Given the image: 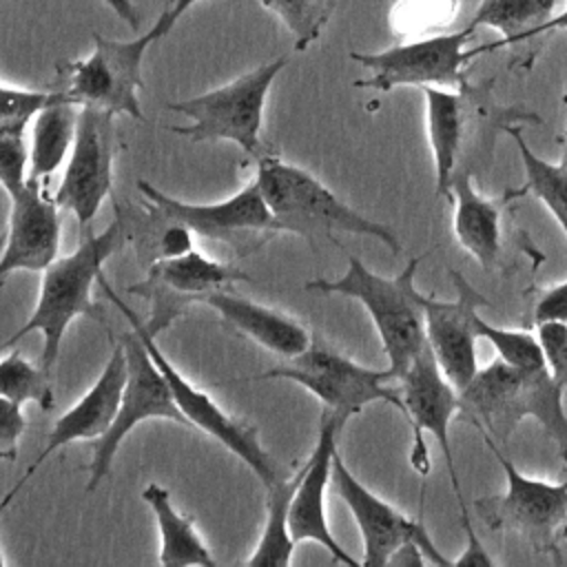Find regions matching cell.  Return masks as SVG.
I'll return each instance as SVG.
<instances>
[{
	"label": "cell",
	"mask_w": 567,
	"mask_h": 567,
	"mask_svg": "<svg viewBox=\"0 0 567 567\" xmlns=\"http://www.w3.org/2000/svg\"><path fill=\"white\" fill-rule=\"evenodd\" d=\"M126 219L117 210L115 219L102 233H82V241L71 255L58 257L42 270L40 295L31 317L18 328L2 348L9 350L27 334H42L40 363L51 374L66 328L78 317L102 321V308L91 299V288L102 275L104 261L117 252L126 239Z\"/></svg>",
	"instance_id": "1"
},
{
	"label": "cell",
	"mask_w": 567,
	"mask_h": 567,
	"mask_svg": "<svg viewBox=\"0 0 567 567\" xmlns=\"http://www.w3.org/2000/svg\"><path fill=\"white\" fill-rule=\"evenodd\" d=\"M565 388L549 368L525 370L501 357L478 368L474 379L458 392V416L489 434L496 443H507L523 419H536L556 441L567 461V412L563 403Z\"/></svg>",
	"instance_id": "2"
},
{
	"label": "cell",
	"mask_w": 567,
	"mask_h": 567,
	"mask_svg": "<svg viewBox=\"0 0 567 567\" xmlns=\"http://www.w3.org/2000/svg\"><path fill=\"white\" fill-rule=\"evenodd\" d=\"M257 162L255 179L275 217L277 233H295L308 239H332L348 233L381 241L392 255H401L396 233L346 204L310 171L266 151Z\"/></svg>",
	"instance_id": "3"
},
{
	"label": "cell",
	"mask_w": 567,
	"mask_h": 567,
	"mask_svg": "<svg viewBox=\"0 0 567 567\" xmlns=\"http://www.w3.org/2000/svg\"><path fill=\"white\" fill-rule=\"evenodd\" d=\"M421 257H412L396 277L372 272L359 257L348 255V268L339 279H312L306 290L357 299L370 315L392 379H401L419 352L427 346L421 290L414 284Z\"/></svg>",
	"instance_id": "4"
},
{
	"label": "cell",
	"mask_w": 567,
	"mask_h": 567,
	"mask_svg": "<svg viewBox=\"0 0 567 567\" xmlns=\"http://www.w3.org/2000/svg\"><path fill=\"white\" fill-rule=\"evenodd\" d=\"M399 381H401L399 390H401V396L405 403V419L412 425V434H414V447L410 454V463L423 478L430 474V452H427V443L423 439V434L430 432L443 452L450 483H452L458 509H461V525L467 536V547L454 560V565H492L489 554L485 551L481 538L476 536V532L472 527L470 512H467V505H465V498L461 492L458 474L454 467V454L450 447V421L461 410L458 390L443 374L430 346H425L419 352V357L412 361V365L403 372V377Z\"/></svg>",
	"instance_id": "5"
},
{
	"label": "cell",
	"mask_w": 567,
	"mask_h": 567,
	"mask_svg": "<svg viewBox=\"0 0 567 567\" xmlns=\"http://www.w3.org/2000/svg\"><path fill=\"white\" fill-rule=\"evenodd\" d=\"M286 64L288 55H279L217 89L166 104L171 111L188 117L186 126H173L171 131L193 142L226 140L252 159H259L268 151L261 142L266 100Z\"/></svg>",
	"instance_id": "6"
},
{
	"label": "cell",
	"mask_w": 567,
	"mask_h": 567,
	"mask_svg": "<svg viewBox=\"0 0 567 567\" xmlns=\"http://www.w3.org/2000/svg\"><path fill=\"white\" fill-rule=\"evenodd\" d=\"M257 379H286L299 383L319 399L323 410H330L343 423L377 401L390 403L405 416L401 390L388 385V381H392L388 368H365L334 350L319 334H312L310 346L301 354L261 372Z\"/></svg>",
	"instance_id": "7"
},
{
	"label": "cell",
	"mask_w": 567,
	"mask_h": 567,
	"mask_svg": "<svg viewBox=\"0 0 567 567\" xmlns=\"http://www.w3.org/2000/svg\"><path fill=\"white\" fill-rule=\"evenodd\" d=\"M97 284L102 286L104 295L109 297V301H113L117 306V310L131 321V326L137 328V332L142 334L146 348L151 350L155 363L159 365V370L164 372V377L168 379L171 392L179 405V410L184 412V416L188 419L190 427L206 432L208 436H213L215 441H219L228 452H233L246 467H250L255 472V476L261 481V485L268 489L272 485H277L281 478H286L288 474L281 470V465L272 458V454L261 445L259 439V427L237 421L235 416L226 414L219 403L204 392L202 388L193 385L159 350L155 334L148 330V326L144 321H140V317L115 295V290L109 286L104 272L100 275Z\"/></svg>",
	"instance_id": "8"
},
{
	"label": "cell",
	"mask_w": 567,
	"mask_h": 567,
	"mask_svg": "<svg viewBox=\"0 0 567 567\" xmlns=\"http://www.w3.org/2000/svg\"><path fill=\"white\" fill-rule=\"evenodd\" d=\"M487 450L503 467L507 487L501 496L476 501L481 520L494 532H516L536 551L560 558L556 532L567 518V481L547 483L525 476L489 434H483Z\"/></svg>",
	"instance_id": "9"
},
{
	"label": "cell",
	"mask_w": 567,
	"mask_h": 567,
	"mask_svg": "<svg viewBox=\"0 0 567 567\" xmlns=\"http://www.w3.org/2000/svg\"><path fill=\"white\" fill-rule=\"evenodd\" d=\"M470 24L452 33H432L388 47L377 53H350V58L370 71V78L357 80V86L392 91L396 86H465V64L483 49L467 51L472 40Z\"/></svg>",
	"instance_id": "10"
},
{
	"label": "cell",
	"mask_w": 567,
	"mask_h": 567,
	"mask_svg": "<svg viewBox=\"0 0 567 567\" xmlns=\"http://www.w3.org/2000/svg\"><path fill=\"white\" fill-rule=\"evenodd\" d=\"M122 346L126 352V383L120 399V410L113 425L93 441V458L89 463L86 492H93L111 472V463L124 443V439L146 419H166L190 427L188 419L179 410L168 379L155 363L151 350L146 348L142 334L133 326L131 332L122 334Z\"/></svg>",
	"instance_id": "11"
},
{
	"label": "cell",
	"mask_w": 567,
	"mask_h": 567,
	"mask_svg": "<svg viewBox=\"0 0 567 567\" xmlns=\"http://www.w3.org/2000/svg\"><path fill=\"white\" fill-rule=\"evenodd\" d=\"M93 51L66 66V93L80 106L106 109L144 122L140 89L146 49L155 42L146 31L133 40H111L93 33Z\"/></svg>",
	"instance_id": "12"
},
{
	"label": "cell",
	"mask_w": 567,
	"mask_h": 567,
	"mask_svg": "<svg viewBox=\"0 0 567 567\" xmlns=\"http://www.w3.org/2000/svg\"><path fill=\"white\" fill-rule=\"evenodd\" d=\"M115 113L97 106H80L78 133L69 164L55 190L60 208L69 210L86 233L113 186Z\"/></svg>",
	"instance_id": "13"
},
{
	"label": "cell",
	"mask_w": 567,
	"mask_h": 567,
	"mask_svg": "<svg viewBox=\"0 0 567 567\" xmlns=\"http://www.w3.org/2000/svg\"><path fill=\"white\" fill-rule=\"evenodd\" d=\"M334 492L341 496V501L348 505L363 540V567H385L390 556L408 540H416L425 554L427 560L434 565H454V560H447L430 538L421 516L410 518L381 496H377L372 489H368L343 463L339 450L332 461V478H330Z\"/></svg>",
	"instance_id": "14"
},
{
	"label": "cell",
	"mask_w": 567,
	"mask_h": 567,
	"mask_svg": "<svg viewBox=\"0 0 567 567\" xmlns=\"http://www.w3.org/2000/svg\"><path fill=\"white\" fill-rule=\"evenodd\" d=\"M137 190L148 202V208L159 217L182 221L195 235L226 241L235 248L246 246V241L255 248L257 241H250L257 235L277 233L275 217L261 195L257 179L248 182L241 190L230 195L228 199L215 204H188L162 193L151 182L140 179Z\"/></svg>",
	"instance_id": "15"
},
{
	"label": "cell",
	"mask_w": 567,
	"mask_h": 567,
	"mask_svg": "<svg viewBox=\"0 0 567 567\" xmlns=\"http://www.w3.org/2000/svg\"><path fill=\"white\" fill-rule=\"evenodd\" d=\"M248 279L250 275L237 266L190 248L177 257L155 259L146 268V279L128 286V292L153 299V317L146 326L157 337L182 312L184 303L202 301L213 290Z\"/></svg>",
	"instance_id": "16"
},
{
	"label": "cell",
	"mask_w": 567,
	"mask_h": 567,
	"mask_svg": "<svg viewBox=\"0 0 567 567\" xmlns=\"http://www.w3.org/2000/svg\"><path fill=\"white\" fill-rule=\"evenodd\" d=\"M456 297L452 301L436 299L434 295L421 292V306L425 315V337L434 352L443 374L461 392L478 372L476 361V328L474 317L487 299L461 275L450 270Z\"/></svg>",
	"instance_id": "17"
},
{
	"label": "cell",
	"mask_w": 567,
	"mask_h": 567,
	"mask_svg": "<svg viewBox=\"0 0 567 567\" xmlns=\"http://www.w3.org/2000/svg\"><path fill=\"white\" fill-rule=\"evenodd\" d=\"M126 374H128L126 352L120 341V343H115V348H113L104 370L95 379V383L53 423L42 452L29 463L24 474L16 481V485L2 498V503H0L2 509L18 496V492L31 481V476L40 470V465L49 456H53L58 450H62L75 441H97L113 425L117 410H120V399H122V390L126 383Z\"/></svg>",
	"instance_id": "18"
},
{
	"label": "cell",
	"mask_w": 567,
	"mask_h": 567,
	"mask_svg": "<svg viewBox=\"0 0 567 567\" xmlns=\"http://www.w3.org/2000/svg\"><path fill=\"white\" fill-rule=\"evenodd\" d=\"M47 182L27 179L9 190V230L0 259V279L16 270L42 272L58 259L60 250V204L44 188Z\"/></svg>",
	"instance_id": "19"
},
{
	"label": "cell",
	"mask_w": 567,
	"mask_h": 567,
	"mask_svg": "<svg viewBox=\"0 0 567 567\" xmlns=\"http://www.w3.org/2000/svg\"><path fill=\"white\" fill-rule=\"evenodd\" d=\"M343 421L332 414L330 410H321L319 414V434L317 445L308 461L301 467V481L295 489L290 512H288V527L292 540L319 543L334 563H343L357 567V563L334 538L328 516H326V487L332 478V461L337 454V439L343 430Z\"/></svg>",
	"instance_id": "20"
},
{
	"label": "cell",
	"mask_w": 567,
	"mask_h": 567,
	"mask_svg": "<svg viewBox=\"0 0 567 567\" xmlns=\"http://www.w3.org/2000/svg\"><path fill=\"white\" fill-rule=\"evenodd\" d=\"M425 128L434 159V193L450 199V184L465 155V142L472 122L470 84L461 89L423 86Z\"/></svg>",
	"instance_id": "21"
},
{
	"label": "cell",
	"mask_w": 567,
	"mask_h": 567,
	"mask_svg": "<svg viewBox=\"0 0 567 567\" xmlns=\"http://www.w3.org/2000/svg\"><path fill=\"white\" fill-rule=\"evenodd\" d=\"M202 303L210 306L237 332L284 359L301 354L312 341V334L306 330V326L292 317L246 299L233 290H213L202 299Z\"/></svg>",
	"instance_id": "22"
},
{
	"label": "cell",
	"mask_w": 567,
	"mask_h": 567,
	"mask_svg": "<svg viewBox=\"0 0 567 567\" xmlns=\"http://www.w3.org/2000/svg\"><path fill=\"white\" fill-rule=\"evenodd\" d=\"M527 193L525 186L503 197H485L472 184V173L461 168L450 184V202H454V235L485 270L492 268L501 252V215L507 202Z\"/></svg>",
	"instance_id": "23"
},
{
	"label": "cell",
	"mask_w": 567,
	"mask_h": 567,
	"mask_svg": "<svg viewBox=\"0 0 567 567\" xmlns=\"http://www.w3.org/2000/svg\"><path fill=\"white\" fill-rule=\"evenodd\" d=\"M80 104L71 100L66 89L62 95L44 106L31 124L29 142V177L49 182V177L69 159L78 133Z\"/></svg>",
	"instance_id": "24"
},
{
	"label": "cell",
	"mask_w": 567,
	"mask_h": 567,
	"mask_svg": "<svg viewBox=\"0 0 567 567\" xmlns=\"http://www.w3.org/2000/svg\"><path fill=\"white\" fill-rule=\"evenodd\" d=\"M142 501L151 507L159 529V554L157 563L164 567L177 565H204L215 567V558L199 532L195 529V518L175 509L171 492L159 483H148L142 489Z\"/></svg>",
	"instance_id": "25"
},
{
	"label": "cell",
	"mask_w": 567,
	"mask_h": 567,
	"mask_svg": "<svg viewBox=\"0 0 567 567\" xmlns=\"http://www.w3.org/2000/svg\"><path fill=\"white\" fill-rule=\"evenodd\" d=\"M301 481V470L295 476L281 478L277 485L266 489V523L259 543L246 565L252 567H288L292 563L295 540L288 527V512L295 489Z\"/></svg>",
	"instance_id": "26"
},
{
	"label": "cell",
	"mask_w": 567,
	"mask_h": 567,
	"mask_svg": "<svg viewBox=\"0 0 567 567\" xmlns=\"http://www.w3.org/2000/svg\"><path fill=\"white\" fill-rule=\"evenodd\" d=\"M556 4L558 0H481L470 27H489L503 35L498 44H514L538 35L543 24L554 16Z\"/></svg>",
	"instance_id": "27"
},
{
	"label": "cell",
	"mask_w": 567,
	"mask_h": 567,
	"mask_svg": "<svg viewBox=\"0 0 567 567\" xmlns=\"http://www.w3.org/2000/svg\"><path fill=\"white\" fill-rule=\"evenodd\" d=\"M505 133L514 140L525 168V190L540 199L560 224L567 237V162L551 164L538 157L525 142L518 124H509Z\"/></svg>",
	"instance_id": "28"
},
{
	"label": "cell",
	"mask_w": 567,
	"mask_h": 567,
	"mask_svg": "<svg viewBox=\"0 0 567 567\" xmlns=\"http://www.w3.org/2000/svg\"><path fill=\"white\" fill-rule=\"evenodd\" d=\"M0 396L24 405L38 403L42 412L55 408V396L51 388V374L42 363L29 361L22 352H4L0 361Z\"/></svg>",
	"instance_id": "29"
},
{
	"label": "cell",
	"mask_w": 567,
	"mask_h": 567,
	"mask_svg": "<svg viewBox=\"0 0 567 567\" xmlns=\"http://www.w3.org/2000/svg\"><path fill=\"white\" fill-rule=\"evenodd\" d=\"M264 9L277 16L301 53L315 44L334 13V0H259Z\"/></svg>",
	"instance_id": "30"
},
{
	"label": "cell",
	"mask_w": 567,
	"mask_h": 567,
	"mask_svg": "<svg viewBox=\"0 0 567 567\" xmlns=\"http://www.w3.org/2000/svg\"><path fill=\"white\" fill-rule=\"evenodd\" d=\"M458 11V0H396L390 9V29L401 38L432 35L445 29Z\"/></svg>",
	"instance_id": "31"
},
{
	"label": "cell",
	"mask_w": 567,
	"mask_h": 567,
	"mask_svg": "<svg viewBox=\"0 0 567 567\" xmlns=\"http://www.w3.org/2000/svg\"><path fill=\"white\" fill-rule=\"evenodd\" d=\"M474 328H476V334L487 339L496 354L516 365V368H525V370H536V368H545L547 361H545V352H543V346L538 341V337L529 334V332H523V330H507V328H496L492 323H487L485 319L474 317Z\"/></svg>",
	"instance_id": "32"
},
{
	"label": "cell",
	"mask_w": 567,
	"mask_h": 567,
	"mask_svg": "<svg viewBox=\"0 0 567 567\" xmlns=\"http://www.w3.org/2000/svg\"><path fill=\"white\" fill-rule=\"evenodd\" d=\"M62 95L60 91H40L24 89L2 82V106H0V133L24 135L27 126L33 124L38 113L55 102Z\"/></svg>",
	"instance_id": "33"
},
{
	"label": "cell",
	"mask_w": 567,
	"mask_h": 567,
	"mask_svg": "<svg viewBox=\"0 0 567 567\" xmlns=\"http://www.w3.org/2000/svg\"><path fill=\"white\" fill-rule=\"evenodd\" d=\"M29 179V142L24 135L0 133V184L4 193Z\"/></svg>",
	"instance_id": "34"
},
{
	"label": "cell",
	"mask_w": 567,
	"mask_h": 567,
	"mask_svg": "<svg viewBox=\"0 0 567 567\" xmlns=\"http://www.w3.org/2000/svg\"><path fill=\"white\" fill-rule=\"evenodd\" d=\"M538 341L545 352V361L554 379L567 388V323L563 321H549L536 326Z\"/></svg>",
	"instance_id": "35"
},
{
	"label": "cell",
	"mask_w": 567,
	"mask_h": 567,
	"mask_svg": "<svg viewBox=\"0 0 567 567\" xmlns=\"http://www.w3.org/2000/svg\"><path fill=\"white\" fill-rule=\"evenodd\" d=\"M27 430L22 405L0 396V456L4 461L18 458V439Z\"/></svg>",
	"instance_id": "36"
},
{
	"label": "cell",
	"mask_w": 567,
	"mask_h": 567,
	"mask_svg": "<svg viewBox=\"0 0 567 567\" xmlns=\"http://www.w3.org/2000/svg\"><path fill=\"white\" fill-rule=\"evenodd\" d=\"M563 321L567 323V281L540 292L534 308V323Z\"/></svg>",
	"instance_id": "37"
},
{
	"label": "cell",
	"mask_w": 567,
	"mask_h": 567,
	"mask_svg": "<svg viewBox=\"0 0 567 567\" xmlns=\"http://www.w3.org/2000/svg\"><path fill=\"white\" fill-rule=\"evenodd\" d=\"M199 0H171L168 7L162 11V16L155 20V24L148 29V33L153 35V40H162L164 35H168V31L177 24V20Z\"/></svg>",
	"instance_id": "38"
},
{
	"label": "cell",
	"mask_w": 567,
	"mask_h": 567,
	"mask_svg": "<svg viewBox=\"0 0 567 567\" xmlns=\"http://www.w3.org/2000/svg\"><path fill=\"white\" fill-rule=\"evenodd\" d=\"M425 563H430V560H427V554H425V549H423L416 540L403 543V545L390 556V560H388V565H394V567H408V565L421 567V565H425Z\"/></svg>",
	"instance_id": "39"
},
{
	"label": "cell",
	"mask_w": 567,
	"mask_h": 567,
	"mask_svg": "<svg viewBox=\"0 0 567 567\" xmlns=\"http://www.w3.org/2000/svg\"><path fill=\"white\" fill-rule=\"evenodd\" d=\"M104 4L122 20L126 22L131 29L140 27V13L135 9V4L131 0H104Z\"/></svg>",
	"instance_id": "40"
},
{
	"label": "cell",
	"mask_w": 567,
	"mask_h": 567,
	"mask_svg": "<svg viewBox=\"0 0 567 567\" xmlns=\"http://www.w3.org/2000/svg\"><path fill=\"white\" fill-rule=\"evenodd\" d=\"M554 29H567V9L560 11L558 16H551V18L543 24V29L538 31V35H540V33H547V31H554Z\"/></svg>",
	"instance_id": "41"
},
{
	"label": "cell",
	"mask_w": 567,
	"mask_h": 567,
	"mask_svg": "<svg viewBox=\"0 0 567 567\" xmlns=\"http://www.w3.org/2000/svg\"><path fill=\"white\" fill-rule=\"evenodd\" d=\"M567 100V97H565ZM563 157H560V162H567V128H565V133H563Z\"/></svg>",
	"instance_id": "42"
}]
</instances>
